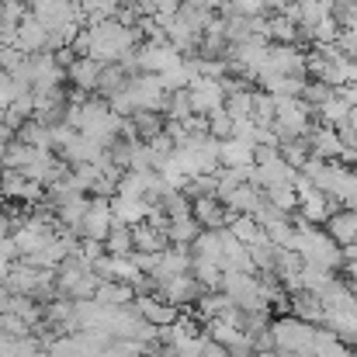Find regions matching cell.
I'll return each mask as SVG.
<instances>
[{
  "label": "cell",
  "mask_w": 357,
  "mask_h": 357,
  "mask_svg": "<svg viewBox=\"0 0 357 357\" xmlns=\"http://www.w3.org/2000/svg\"><path fill=\"white\" fill-rule=\"evenodd\" d=\"M219 167L222 170H246V167H253V146L243 142V139L219 142Z\"/></svg>",
  "instance_id": "obj_17"
},
{
  "label": "cell",
  "mask_w": 357,
  "mask_h": 357,
  "mask_svg": "<svg viewBox=\"0 0 357 357\" xmlns=\"http://www.w3.org/2000/svg\"><path fill=\"white\" fill-rule=\"evenodd\" d=\"M156 295H160L163 302H170V305L184 309V305H195V302L205 295V288H202L191 274H177V278L160 281V284H156Z\"/></svg>",
  "instance_id": "obj_6"
},
{
  "label": "cell",
  "mask_w": 357,
  "mask_h": 357,
  "mask_svg": "<svg viewBox=\"0 0 357 357\" xmlns=\"http://www.w3.org/2000/svg\"><path fill=\"white\" fill-rule=\"evenodd\" d=\"M323 326L333 330L344 344H354L357 340V302L354 305H344V309H330L323 316Z\"/></svg>",
  "instance_id": "obj_14"
},
{
  "label": "cell",
  "mask_w": 357,
  "mask_h": 357,
  "mask_svg": "<svg viewBox=\"0 0 357 357\" xmlns=\"http://www.w3.org/2000/svg\"><path fill=\"white\" fill-rule=\"evenodd\" d=\"M202 357H229L226 347H219V344H212L208 337H205V347H202Z\"/></svg>",
  "instance_id": "obj_36"
},
{
  "label": "cell",
  "mask_w": 357,
  "mask_h": 357,
  "mask_svg": "<svg viewBox=\"0 0 357 357\" xmlns=\"http://www.w3.org/2000/svg\"><path fill=\"white\" fill-rule=\"evenodd\" d=\"M188 3H195V7H202V10H215V7H222V0H188Z\"/></svg>",
  "instance_id": "obj_37"
},
{
  "label": "cell",
  "mask_w": 357,
  "mask_h": 357,
  "mask_svg": "<svg viewBox=\"0 0 357 357\" xmlns=\"http://www.w3.org/2000/svg\"><path fill=\"white\" fill-rule=\"evenodd\" d=\"M291 253H298L305 267H319V271H333V274H337V267L344 264L340 246L326 236V229H319V226H305L302 219H298V229H295Z\"/></svg>",
  "instance_id": "obj_1"
},
{
  "label": "cell",
  "mask_w": 357,
  "mask_h": 357,
  "mask_svg": "<svg viewBox=\"0 0 357 357\" xmlns=\"http://www.w3.org/2000/svg\"><path fill=\"white\" fill-rule=\"evenodd\" d=\"M7 302H10V291H7V288L0 284V316L7 312Z\"/></svg>",
  "instance_id": "obj_38"
},
{
  "label": "cell",
  "mask_w": 357,
  "mask_h": 357,
  "mask_svg": "<svg viewBox=\"0 0 357 357\" xmlns=\"http://www.w3.org/2000/svg\"><path fill=\"white\" fill-rule=\"evenodd\" d=\"M347 125H351V132H354V135H357V105H354V108H351V115H347Z\"/></svg>",
  "instance_id": "obj_39"
},
{
  "label": "cell",
  "mask_w": 357,
  "mask_h": 357,
  "mask_svg": "<svg viewBox=\"0 0 357 357\" xmlns=\"http://www.w3.org/2000/svg\"><path fill=\"white\" fill-rule=\"evenodd\" d=\"M347 115H351V105H344V101L333 94V98H330L312 119L319 121V125H326V128H340V125L347 121Z\"/></svg>",
  "instance_id": "obj_29"
},
{
  "label": "cell",
  "mask_w": 357,
  "mask_h": 357,
  "mask_svg": "<svg viewBox=\"0 0 357 357\" xmlns=\"http://www.w3.org/2000/svg\"><path fill=\"white\" fill-rule=\"evenodd\" d=\"M167 250V236L149 226V222H139L132 226V253H163Z\"/></svg>",
  "instance_id": "obj_19"
},
{
  "label": "cell",
  "mask_w": 357,
  "mask_h": 357,
  "mask_svg": "<svg viewBox=\"0 0 357 357\" xmlns=\"http://www.w3.org/2000/svg\"><path fill=\"white\" fill-rule=\"evenodd\" d=\"M271 337H274L278 357H312L316 326H309L295 316H281V319L271 323Z\"/></svg>",
  "instance_id": "obj_2"
},
{
  "label": "cell",
  "mask_w": 357,
  "mask_h": 357,
  "mask_svg": "<svg viewBox=\"0 0 357 357\" xmlns=\"http://www.w3.org/2000/svg\"><path fill=\"white\" fill-rule=\"evenodd\" d=\"M14 257H17V246L10 243V236L0 239V284L7 281V274H10V267H14Z\"/></svg>",
  "instance_id": "obj_34"
},
{
  "label": "cell",
  "mask_w": 357,
  "mask_h": 357,
  "mask_svg": "<svg viewBox=\"0 0 357 357\" xmlns=\"http://www.w3.org/2000/svg\"><path fill=\"white\" fill-rule=\"evenodd\" d=\"M195 305H198V316H202V323L222 319V316H226L229 309H236V305H233V302H229V298H226L222 291H205V295H202V298H198Z\"/></svg>",
  "instance_id": "obj_25"
},
{
  "label": "cell",
  "mask_w": 357,
  "mask_h": 357,
  "mask_svg": "<svg viewBox=\"0 0 357 357\" xmlns=\"http://www.w3.org/2000/svg\"><path fill=\"white\" fill-rule=\"evenodd\" d=\"M264 202H267L274 212H281V215H291V212L298 208V195H295V188H291V184L264 188Z\"/></svg>",
  "instance_id": "obj_24"
},
{
  "label": "cell",
  "mask_w": 357,
  "mask_h": 357,
  "mask_svg": "<svg viewBox=\"0 0 357 357\" xmlns=\"http://www.w3.org/2000/svg\"><path fill=\"white\" fill-rule=\"evenodd\" d=\"M132 264L139 267V274L153 278V274H156V267H160V253H132Z\"/></svg>",
  "instance_id": "obj_35"
},
{
  "label": "cell",
  "mask_w": 357,
  "mask_h": 357,
  "mask_svg": "<svg viewBox=\"0 0 357 357\" xmlns=\"http://www.w3.org/2000/svg\"><path fill=\"white\" fill-rule=\"evenodd\" d=\"M288 309L295 312V319H302V323H309V326H323V305H319V298L316 295H305V291H291V302H288Z\"/></svg>",
  "instance_id": "obj_18"
},
{
  "label": "cell",
  "mask_w": 357,
  "mask_h": 357,
  "mask_svg": "<svg viewBox=\"0 0 357 357\" xmlns=\"http://www.w3.org/2000/svg\"><path fill=\"white\" fill-rule=\"evenodd\" d=\"M128 77H132V73H128L125 66H119V63H108V66L101 70V80H98V91H94V94H98V98H105V101H108V98H115L121 87L128 84Z\"/></svg>",
  "instance_id": "obj_23"
},
{
  "label": "cell",
  "mask_w": 357,
  "mask_h": 357,
  "mask_svg": "<svg viewBox=\"0 0 357 357\" xmlns=\"http://www.w3.org/2000/svg\"><path fill=\"white\" fill-rule=\"evenodd\" d=\"M326 236L333 239L340 250L351 246V243H357V212H351V208L333 212V215L326 219Z\"/></svg>",
  "instance_id": "obj_15"
},
{
  "label": "cell",
  "mask_w": 357,
  "mask_h": 357,
  "mask_svg": "<svg viewBox=\"0 0 357 357\" xmlns=\"http://www.w3.org/2000/svg\"><path fill=\"white\" fill-rule=\"evenodd\" d=\"M188 101H191V112H195V115L208 119L212 112H219V108H222L226 91H222V84H219V80H205V77H198V80H191V84H188Z\"/></svg>",
  "instance_id": "obj_4"
},
{
  "label": "cell",
  "mask_w": 357,
  "mask_h": 357,
  "mask_svg": "<svg viewBox=\"0 0 357 357\" xmlns=\"http://www.w3.org/2000/svg\"><path fill=\"white\" fill-rule=\"evenodd\" d=\"M202 233V226L195 222V215H184V219H167V229H163V236L170 246H191L195 239Z\"/></svg>",
  "instance_id": "obj_20"
},
{
  "label": "cell",
  "mask_w": 357,
  "mask_h": 357,
  "mask_svg": "<svg viewBox=\"0 0 357 357\" xmlns=\"http://www.w3.org/2000/svg\"><path fill=\"white\" fill-rule=\"evenodd\" d=\"M112 226H115L112 222V198H91L87 202V215L80 222V236L105 243L108 233H112Z\"/></svg>",
  "instance_id": "obj_7"
},
{
  "label": "cell",
  "mask_w": 357,
  "mask_h": 357,
  "mask_svg": "<svg viewBox=\"0 0 357 357\" xmlns=\"http://www.w3.org/2000/svg\"><path fill=\"white\" fill-rule=\"evenodd\" d=\"M177 3H188V0H177Z\"/></svg>",
  "instance_id": "obj_40"
},
{
  "label": "cell",
  "mask_w": 357,
  "mask_h": 357,
  "mask_svg": "<svg viewBox=\"0 0 357 357\" xmlns=\"http://www.w3.org/2000/svg\"><path fill=\"white\" fill-rule=\"evenodd\" d=\"M17 142H24V146H31V149H52V128L42 125V121L28 119L17 128Z\"/></svg>",
  "instance_id": "obj_26"
},
{
  "label": "cell",
  "mask_w": 357,
  "mask_h": 357,
  "mask_svg": "<svg viewBox=\"0 0 357 357\" xmlns=\"http://www.w3.org/2000/svg\"><path fill=\"white\" fill-rule=\"evenodd\" d=\"M278 156H281L291 170H302V163L312 156V153H309V135H305V139H295V142H284V146L278 149Z\"/></svg>",
  "instance_id": "obj_31"
},
{
  "label": "cell",
  "mask_w": 357,
  "mask_h": 357,
  "mask_svg": "<svg viewBox=\"0 0 357 357\" xmlns=\"http://www.w3.org/2000/svg\"><path fill=\"white\" fill-rule=\"evenodd\" d=\"M105 253H108V257H128V253H132V229L112 226V233L105 239Z\"/></svg>",
  "instance_id": "obj_32"
},
{
  "label": "cell",
  "mask_w": 357,
  "mask_h": 357,
  "mask_svg": "<svg viewBox=\"0 0 357 357\" xmlns=\"http://www.w3.org/2000/svg\"><path fill=\"white\" fill-rule=\"evenodd\" d=\"M298 219L305 222V226H326V219L333 215V208H330V198L323 195V191H305V195H298Z\"/></svg>",
  "instance_id": "obj_11"
},
{
  "label": "cell",
  "mask_w": 357,
  "mask_h": 357,
  "mask_svg": "<svg viewBox=\"0 0 357 357\" xmlns=\"http://www.w3.org/2000/svg\"><path fill=\"white\" fill-rule=\"evenodd\" d=\"M326 17H330V0H298V31H309Z\"/></svg>",
  "instance_id": "obj_27"
},
{
  "label": "cell",
  "mask_w": 357,
  "mask_h": 357,
  "mask_svg": "<svg viewBox=\"0 0 357 357\" xmlns=\"http://www.w3.org/2000/svg\"><path fill=\"white\" fill-rule=\"evenodd\" d=\"M163 121L156 112H135L132 119H128V125H132V132H135V139L139 142H149V139H156L160 132H163Z\"/></svg>",
  "instance_id": "obj_28"
},
{
  "label": "cell",
  "mask_w": 357,
  "mask_h": 357,
  "mask_svg": "<svg viewBox=\"0 0 357 357\" xmlns=\"http://www.w3.org/2000/svg\"><path fill=\"white\" fill-rule=\"evenodd\" d=\"M229 236L233 239H239L243 246H253V243H271V239L264 236V229L250 219V215H229Z\"/></svg>",
  "instance_id": "obj_22"
},
{
  "label": "cell",
  "mask_w": 357,
  "mask_h": 357,
  "mask_svg": "<svg viewBox=\"0 0 357 357\" xmlns=\"http://www.w3.org/2000/svg\"><path fill=\"white\" fill-rule=\"evenodd\" d=\"M49 45V31L28 14L21 24H17V35H14V49H21L24 56H35V52H45Z\"/></svg>",
  "instance_id": "obj_13"
},
{
  "label": "cell",
  "mask_w": 357,
  "mask_h": 357,
  "mask_svg": "<svg viewBox=\"0 0 357 357\" xmlns=\"http://www.w3.org/2000/svg\"><path fill=\"white\" fill-rule=\"evenodd\" d=\"M264 202V191L260 188H253L250 181L246 184H239V188H233L226 198H222V205H226V212L229 215H253V208Z\"/></svg>",
  "instance_id": "obj_16"
},
{
  "label": "cell",
  "mask_w": 357,
  "mask_h": 357,
  "mask_svg": "<svg viewBox=\"0 0 357 357\" xmlns=\"http://www.w3.org/2000/svg\"><path fill=\"white\" fill-rule=\"evenodd\" d=\"M191 215L202 229H226L229 226V212L226 205L215 198V195H205V198H195L191 202Z\"/></svg>",
  "instance_id": "obj_8"
},
{
  "label": "cell",
  "mask_w": 357,
  "mask_h": 357,
  "mask_svg": "<svg viewBox=\"0 0 357 357\" xmlns=\"http://www.w3.org/2000/svg\"><path fill=\"white\" fill-rule=\"evenodd\" d=\"M309 153H312V160L337 163V160H340V153H344V142H340L337 128H326V125L312 128V132H309Z\"/></svg>",
  "instance_id": "obj_10"
},
{
  "label": "cell",
  "mask_w": 357,
  "mask_h": 357,
  "mask_svg": "<svg viewBox=\"0 0 357 357\" xmlns=\"http://www.w3.org/2000/svg\"><path fill=\"white\" fill-rule=\"evenodd\" d=\"M205 121H208V135H212L215 142H226V139H233V119H229L222 108H219V112H212V115H208Z\"/></svg>",
  "instance_id": "obj_33"
},
{
  "label": "cell",
  "mask_w": 357,
  "mask_h": 357,
  "mask_svg": "<svg viewBox=\"0 0 357 357\" xmlns=\"http://www.w3.org/2000/svg\"><path fill=\"white\" fill-rule=\"evenodd\" d=\"M333 98V87L330 84H323V80H305V91H302V101H305V108L316 115L326 101Z\"/></svg>",
  "instance_id": "obj_30"
},
{
  "label": "cell",
  "mask_w": 357,
  "mask_h": 357,
  "mask_svg": "<svg viewBox=\"0 0 357 357\" xmlns=\"http://www.w3.org/2000/svg\"><path fill=\"white\" fill-rule=\"evenodd\" d=\"M125 94H128V101H132L135 112H156V115H163L167 112V101H170V94L163 91L160 77H149V73L128 77Z\"/></svg>",
  "instance_id": "obj_3"
},
{
  "label": "cell",
  "mask_w": 357,
  "mask_h": 357,
  "mask_svg": "<svg viewBox=\"0 0 357 357\" xmlns=\"http://www.w3.org/2000/svg\"><path fill=\"white\" fill-rule=\"evenodd\" d=\"M298 24L295 21H288L284 14H274V17H267V42L271 45H298Z\"/></svg>",
  "instance_id": "obj_21"
},
{
  "label": "cell",
  "mask_w": 357,
  "mask_h": 357,
  "mask_svg": "<svg viewBox=\"0 0 357 357\" xmlns=\"http://www.w3.org/2000/svg\"><path fill=\"white\" fill-rule=\"evenodd\" d=\"M177 274H191V246H167L160 253V267L153 274V281H167V278H177Z\"/></svg>",
  "instance_id": "obj_12"
},
{
  "label": "cell",
  "mask_w": 357,
  "mask_h": 357,
  "mask_svg": "<svg viewBox=\"0 0 357 357\" xmlns=\"http://www.w3.org/2000/svg\"><path fill=\"white\" fill-rule=\"evenodd\" d=\"M101 63L91 59V56H80L66 66V80L73 84V91H84V94H94L98 91V80H101Z\"/></svg>",
  "instance_id": "obj_9"
},
{
  "label": "cell",
  "mask_w": 357,
  "mask_h": 357,
  "mask_svg": "<svg viewBox=\"0 0 357 357\" xmlns=\"http://www.w3.org/2000/svg\"><path fill=\"white\" fill-rule=\"evenodd\" d=\"M295 177H298V170H291L278 153L271 156V160H264V163H253L250 167V174H246V181L253 184V188H274V184H295Z\"/></svg>",
  "instance_id": "obj_5"
}]
</instances>
